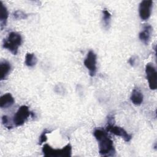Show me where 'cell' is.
I'll return each instance as SVG.
<instances>
[{
  "label": "cell",
  "instance_id": "8",
  "mask_svg": "<svg viewBox=\"0 0 157 157\" xmlns=\"http://www.w3.org/2000/svg\"><path fill=\"white\" fill-rule=\"evenodd\" d=\"M153 1L150 0H144L140 2L139 7V16L142 20H148L151 13Z\"/></svg>",
  "mask_w": 157,
  "mask_h": 157
},
{
  "label": "cell",
  "instance_id": "19",
  "mask_svg": "<svg viewBox=\"0 0 157 157\" xmlns=\"http://www.w3.org/2000/svg\"><path fill=\"white\" fill-rule=\"evenodd\" d=\"M137 57L136 56H131L129 59V63L131 66H134L136 64V61Z\"/></svg>",
  "mask_w": 157,
  "mask_h": 157
},
{
  "label": "cell",
  "instance_id": "12",
  "mask_svg": "<svg viewBox=\"0 0 157 157\" xmlns=\"http://www.w3.org/2000/svg\"><path fill=\"white\" fill-rule=\"evenodd\" d=\"M11 66L10 64L6 60L1 61L0 63V71H1V80L6 79L7 76L9 75V73L10 71Z\"/></svg>",
  "mask_w": 157,
  "mask_h": 157
},
{
  "label": "cell",
  "instance_id": "4",
  "mask_svg": "<svg viewBox=\"0 0 157 157\" xmlns=\"http://www.w3.org/2000/svg\"><path fill=\"white\" fill-rule=\"evenodd\" d=\"M113 117H109L108 120H107V124L105 128V130L107 132H110L117 136H120L126 142H129L132 139V136L129 134H128L123 128L117 126L113 123Z\"/></svg>",
  "mask_w": 157,
  "mask_h": 157
},
{
  "label": "cell",
  "instance_id": "11",
  "mask_svg": "<svg viewBox=\"0 0 157 157\" xmlns=\"http://www.w3.org/2000/svg\"><path fill=\"white\" fill-rule=\"evenodd\" d=\"M130 99L134 105H140L143 102L144 96L139 89L134 88L131 93Z\"/></svg>",
  "mask_w": 157,
  "mask_h": 157
},
{
  "label": "cell",
  "instance_id": "6",
  "mask_svg": "<svg viewBox=\"0 0 157 157\" xmlns=\"http://www.w3.org/2000/svg\"><path fill=\"white\" fill-rule=\"evenodd\" d=\"M85 66L89 71V74L91 77H94L96 74V55L95 53L90 50L87 53V55L83 61Z\"/></svg>",
  "mask_w": 157,
  "mask_h": 157
},
{
  "label": "cell",
  "instance_id": "2",
  "mask_svg": "<svg viewBox=\"0 0 157 157\" xmlns=\"http://www.w3.org/2000/svg\"><path fill=\"white\" fill-rule=\"evenodd\" d=\"M22 43L21 36L17 32H10L3 40L2 47L9 50L13 55H17L18 48Z\"/></svg>",
  "mask_w": 157,
  "mask_h": 157
},
{
  "label": "cell",
  "instance_id": "10",
  "mask_svg": "<svg viewBox=\"0 0 157 157\" xmlns=\"http://www.w3.org/2000/svg\"><path fill=\"white\" fill-rule=\"evenodd\" d=\"M14 99L12 95L9 93H7L0 98V107L1 108H8L12 106L14 104Z\"/></svg>",
  "mask_w": 157,
  "mask_h": 157
},
{
  "label": "cell",
  "instance_id": "16",
  "mask_svg": "<svg viewBox=\"0 0 157 157\" xmlns=\"http://www.w3.org/2000/svg\"><path fill=\"white\" fill-rule=\"evenodd\" d=\"M12 15L13 18L16 20H23L27 18L28 17V14L20 10H17L13 12Z\"/></svg>",
  "mask_w": 157,
  "mask_h": 157
},
{
  "label": "cell",
  "instance_id": "18",
  "mask_svg": "<svg viewBox=\"0 0 157 157\" xmlns=\"http://www.w3.org/2000/svg\"><path fill=\"white\" fill-rule=\"evenodd\" d=\"M9 118L7 115H4L2 117V123L8 129H11L12 128V126H11L9 123Z\"/></svg>",
  "mask_w": 157,
  "mask_h": 157
},
{
  "label": "cell",
  "instance_id": "7",
  "mask_svg": "<svg viewBox=\"0 0 157 157\" xmlns=\"http://www.w3.org/2000/svg\"><path fill=\"white\" fill-rule=\"evenodd\" d=\"M145 73L150 88L152 90H156L157 87V75L156 69L153 64L148 63L146 65Z\"/></svg>",
  "mask_w": 157,
  "mask_h": 157
},
{
  "label": "cell",
  "instance_id": "5",
  "mask_svg": "<svg viewBox=\"0 0 157 157\" xmlns=\"http://www.w3.org/2000/svg\"><path fill=\"white\" fill-rule=\"evenodd\" d=\"M30 115L33 116L34 114L33 112H30L29 107L26 105L20 106L13 118V123L15 126H22Z\"/></svg>",
  "mask_w": 157,
  "mask_h": 157
},
{
  "label": "cell",
  "instance_id": "15",
  "mask_svg": "<svg viewBox=\"0 0 157 157\" xmlns=\"http://www.w3.org/2000/svg\"><path fill=\"white\" fill-rule=\"evenodd\" d=\"M102 20L104 27L106 29H109L110 24L111 14L107 9H104L102 10Z\"/></svg>",
  "mask_w": 157,
  "mask_h": 157
},
{
  "label": "cell",
  "instance_id": "13",
  "mask_svg": "<svg viewBox=\"0 0 157 157\" xmlns=\"http://www.w3.org/2000/svg\"><path fill=\"white\" fill-rule=\"evenodd\" d=\"M1 5V16H0V23H1V28L3 29L4 27L6 26L7 23V20L9 17V12L7 7L3 4V3L0 1Z\"/></svg>",
  "mask_w": 157,
  "mask_h": 157
},
{
  "label": "cell",
  "instance_id": "17",
  "mask_svg": "<svg viewBox=\"0 0 157 157\" xmlns=\"http://www.w3.org/2000/svg\"><path fill=\"white\" fill-rule=\"evenodd\" d=\"M51 131H48L47 129H45L43 131H42V134H40V136H39V145H41V144H42L43 143H44L46 140H47V134H48V133H50Z\"/></svg>",
  "mask_w": 157,
  "mask_h": 157
},
{
  "label": "cell",
  "instance_id": "3",
  "mask_svg": "<svg viewBox=\"0 0 157 157\" xmlns=\"http://www.w3.org/2000/svg\"><path fill=\"white\" fill-rule=\"evenodd\" d=\"M44 155L46 157H70L71 156L72 147L69 144L61 149H54L48 144H45L42 149Z\"/></svg>",
  "mask_w": 157,
  "mask_h": 157
},
{
  "label": "cell",
  "instance_id": "1",
  "mask_svg": "<svg viewBox=\"0 0 157 157\" xmlns=\"http://www.w3.org/2000/svg\"><path fill=\"white\" fill-rule=\"evenodd\" d=\"M93 135L98 142L99 152L103 156H113L115 154L113 142L109 137L106 130L97 128L94 130Z\"/></svg>",
  "mask_w": 157,
  "mask_h": 157
},
{
  "label": "cell",
  "instance_id": "14",
  "mask_svg": "<svg viewBox=\"0 0 157 157\" xmlns=\"http://www.w3.org/2000/svg\"><path fill=\"white\" fill-rule=\"evenodd\" d=\"M37 61V57L34 53H28L25 56V64L28 67L34 66Z\"/></svg>",
  "mask_w": 157,
  "mask_h": 157
},
{
  "label": "cell",
  "instance_id": "9",
  "mask_svg": "<svg viewBox=\"0 0 157 157\" xmlns=\"http://www.w3.org/2000/svg\"><path fill=\"white\" fill-rule=\"evenodd\" d=\"M152 31V27L149 24H145L143 28V30L141 31L139 34L140 40L145 45H148Z\"/></svg>",
  "mask_w": 157,
  "mask_h": 157
}]
</instances>
